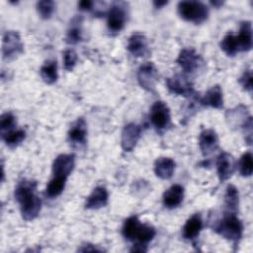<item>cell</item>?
Masks as SVG:
<instances>
[{
	"mask_svg": "<svg viewBox=\"0 0 253 253\" xmlns=\"http://www.w3.org/2000/svg\"><path fill=\"white\" fill-rule=\"evenodd\" d=\"M176 61L187 74L195 73L204 64L202 56L193 48H183L179 52Z\"/></svg>",
	"mask_w": 253,
	"mask_h": 253,
	"instance_id": "8992f818",
	"label": "cell"
},
{
	"mask_svg": "<svg viewBox=\"0 0 253 253\" xmlns=\"http://www.w3.org/2000/svg\"><path fill=\"white\" fill-rule=\"evenodd\" d=\"M177 8L180 17L187 22L202 24L209 18L208 6L200 1H181L178 3Z\"/></svg>",
	"mask_w": 253,
	"mask_h": 253,
	"instance_id": "277c9868",
	"label": "cell"
},
{
	"mask_svg": "<svg viewBox=\"0 0 253 253\" xmlns=\"http://www.w3.org/2000/svg\"><path fill=\"white\" fill-rule=\"evenodd\" d=\"M150 122L157 130H163L169 126L171 122L170 109L163 101H156L151 106L149 113Z\"/></svg>",
	"mask_w": 253,
	"mask_h": 253,
	"instance_id": "ba28073f",
	"label": "cell"
},
{
	"mask_svg": "<svg viewBox=\"0 0 253 253\" xmlns=\"http://www.w3.org/2000/svg\"><path fill=\"white\" fill-rule=\"evenodd\" d=\"M78 7L80 10L82 11H87V10H91L93 7V2L89 1V0H84V1H80L78 3Z\"/></svg>",
	"mask_w": 253,
	"mask_h": 253,
	"instance_id": "e575fe53",
	"label": "cell"
},
{
	"mask_svg": "<svg viewBox=\"0 0 253 253\" xmlns=\"http://www.w3.org/2000/svg\"><path fill=\"white\" fill-rule=\"evenodd\" d=\"M82 29H81V19L75 18L67 31L65 41L69 44H76L82 41Z\"/></svg>",
	"mask_w": 253,
	"mask_h": 253,
	"instance_id": "f1b7e54d",
	"label": "cell"
},
{
	"mask_svg": "<svg viewBox=\"0 0 253 253\" xmlns=\"http://www.w3.org/2000/svg\"><path fill=\"white\" fill-rule=\"evenodd\" d=\"M40 74L42 79L46 83V84H53L56 82L58 78V72H57V62L54 59L47 60L45 61L41 69H40Z\"/></svg>",
	"mask_w": 253,
	"mask_h": 253,
	"instance_id": "cb8c5ba5",
	"label": "cell"
},
{
	"mask_svg": "<svg viewBox=\"0 0 253 253\" xmlns=\"http://www.w3.org/2000/svg\"><path fill=\"white\" fill-rule=\"evenodd\" d=\"M201 105L206 107H211L214 109H221L223 107V95L222 89L219 85H214L211 87L204 97L199 98Z\"/></svg>",
	"mask_w": 253,
	"mask_h": 253,
	"instance_id": "e0dca14e",
	"label": "cell"
},
{
	"mask_svg": "<svg viewBox=\"0 0 253 253\" xmlns=\"http://www.w3.org/2000/svg\"><path fill=\"white\" fill-rule=\"evenodd\" d=\"M37 182L24 179L18 183L15 189V199L20 205L22 217L27 220L35 219L42 209V201L37 196Z\"/></svg>",
	"mask_w": 253,
	"mask_h": 253,
	"instance_id": "6da1fadb",
	"label": "cell"
},
{
	"mask_svg": "<svg viewBox=\"0 0 253 253\" xmlns=\"http://www.w3.org/2000/svg\"><path fill=\"white\" fill-rule=\"evenodd\" d=\"M253 170V159L250 151L245 152L239 160V173L243 177H249L252 175Z\"/></svg>",
	"mask_w": 253,
	"mask_h": 253,
	"instance_id": "f546056e",
	"label": "cell"
},
{
	"mask_svg": "<svg viewBox=\"0 0 253 253\" xmlns=\"http://www.w3.org/2000/svg\"><path fill=\"white\" fill-rule=\"evenodd\" d=\"M220 47L228 56H233L237 52H239L236 35L232 33L226 34L220 42Z\"/></svg>",
	"mask_w": 253,
	"mask_h": 253,
	"instance_id": "83f0119b",
	"label": "cell"
},
{
	"mask_svg": "<svg viewBox=\"0 0 253 253\" xmlns=\"http://www.w3.org/2000/svg\"><path fill=\"white\" fill-rule=\"evenodd\" d=\"M184 188L179 184H174L169 187L163 194L162 202L167 209L177 208L184 199Z\"/></svg>",
	"mask_w": 253,
	"mask_h": 253,
	"instance_id": "d6986e66",
	"label": "cell"
},
{
	"mask_svg": "<svg viewBox=\"0 0 253 253\" xmlns=\"http://www.w3.org/2000/svg\"><path fill=\"white\" fill-rule=\"evenodd\" d=\"M218 136L213 129L207 128L201 131L199 135V146L205 157L213 153L218 148Z\"/></svg>",
	"mask_w": 253,
	"mask_h": 253,
	"instance_id": "4fadbf2b",
	"label": "cell"
},
{
	"mask_svg": "<svg viewBox=\"0 0 253 253\" xmlns=\"http://www.w3.org/2000/svg\"><path fill=\"white\" fill-rule=\"evenodd\" d=\"M213 229L223 238L237 244L242 237L243 224L235 212H225Z\"/></svg>",
	"mask_w": 253,
	"mask_h": 253,
	"instance_id": "3957f363",
	"label": "cell"
},
{
	"mask_svg": "<svg viewBox=\"0 0 253 253\" xmlns=\"http://www.w3.org/2000/svg\"><path fill=\"white\" fill-rule=\"evenodd\" d=\"M238 204H239L238 189L234 185L229 184L226 187L225 194H224V206L226 208V212L236 213Z\"/></svg>",
	"mask_w": 253,
	"mask_h": 253,
	"instance_id": "d4e9b609",
	"label": "cell"
},
{
	"mask_svg": "<svg viewBox=\"0 0 253 253\" xmlns=\"http://www.w3.org/2000/svg\"><path fill=\"white\" fill-rule=\"evenodd\" d=\"M216 171L220 183L228 180L235 171V160L233 156L227 152L220 153L216 158Z\"/></svg>",
	"mask_w": 253,
	"mask_h": 253,
	"instance_id": "7c38bea8",
	"label": "cell"
},
{
	"mask_svg": "<svg viewBox=\"0 0 253 253\" xmlns=\"http://www.w3.org/2000/svg\"><path fill=\"white\" fill-rule=\"evenodd\" d=\"M175 165L173 159L169 157H159L154 162V173L158 178L168 180L173 176Z\"/></svg>",
	"mask_w": 253,
	"mask_h": 253,
	"instance_id": "44dd1931",
	"label": "cell"
},
{
	"mask_svg": "<svg viewBox=\"0 0 253 253\" xmlns=\"http://www.w3.org/2000/svg\"><path fill=\"white\" fill-rule=\"evenodd\" d=\"M168 2L167 1H154L153 2V4H154V6L156 7V8H161L162 6H164V5H166Z\"/></svg>",
	"mask_w": 253,
	"mask_h": 253,
	"instance_id": "8d00e7d4",
	"label": "cell"
},
{
	"mask_svg": "<svg viewBox=\"0 0 253 253\" xmlns=\"http://www.w3.org/2000/svg\"><path fill=\"white\" fill-rule=\"evenodd\" d=\"M78 251H83V252H88V251H101V249L93 246L92 244H85V245H82V247H80L78 249Z\"/></svg>",
	"mask_w": 253,
	"mask_h": 253,
	"instance_id": "d590c367",
	"label": "cell"
},
{
	"mask_svg": "<svg viewBox=\"0 0 253 253\" xmlns=\"http://www.w3.org/2000/svg\"><path fill=\"white\" fill-rule=\"evenodd\" d=\"M166 86L168 90L179 96L193 97L196 95L193 83L184 74H175L166 79Z\"/></svg>",
	"mask_w": 253,
	"mask_h": 253,
	"instance_id": "9c48e42d",
	"label": "cell"
},
{
	"mask_svg": "<svg viewBox=\"0 0 253 253\" xmlns=\"http://www.w3.org/2000/svg\"><path fill=\"white\" fill-rule=\"evenodd\" d=\"M126 48L135 57L145 56L149 51L147 38L141 33L132 34L127 40Z\"/></svg>",
	"mask_w": 253,
	"mask_h": 253,
	"instance_id": "9a60e30c",
	"label": "cell"
},
{
	"mask_svg": "<svg viewBox=\"0 0 253 253\" xmlns=\"http://www.w3.org/2000/svg\"><path fill=\"white\" fill-rule=\"evenodd\" d=\"M122 233L126 240L146 246L156 235V230L150 224L141 223L136 215H131L125 220Z\"/></svg>",
	"mask_w": 253,
	"mask_h": 253,
	"instance_id": "7a4b0ae2",
	"label": "cell"
},
{
	"mask_svg": "<svg viewBox=\"0 0 253 253\" xmlns=\"http://www.w3.org/2000/svg\"><path fill=\"white\" fill-rule=\"evenodd\" d=\"M239 51H248L252 48V25L250 21L240 24L238 35H236Z\"/></svg>",
	"mask_w": 253,
	"mask_h": 253,
	"instance_id": "7402d4cb",
	"label": "cell"
},
{
	"mask_svg": "<svg viewBox=\"0 0 253 253\" xmlns=\"http://www.w3.org/2000/svg\"><path fill=\"white\" fill-rule=\"evenodd\" d=\"M126 13L121 4H114L107 14L108 29L113 33L122 31L126 25Z\"/></svg>",
	"mask_w": 253,
	"mask_h": 253,
	"instance_id": "30bf717a",
	"label": "cell"
},
{
	"mask_svg": "<svg viewBox=\"0 0 253 253\" xmlns=\"http://www.w3.org/2000/svg\"><path fill=\"white\" fill-rule=\"evenodd\" d=\"M77 53L71 49H65L63 52V67L66 71H72L77 62Z\"/></svg>",
	"mask_w": 253,
	"mask_h": 253,
	"instance_id": "d6a6232c",
	"label": "cell"
},
{
	"mask_svg": "<svg viewBox=\"0 0 253 253\" xmlns=\"http://www.w3.org/2000/svg\"><path fill=\"white\" fill-rule=\"evenodd\" d=\"M203 228V219L200 213H194L189 217L182 228V235L186 240L194 241L198 238Z\"/></svg>",
	"mask_w": 253,
	"mask_h": 253,
	"instance_id": "2e32d148",
	"label": "cell"
},
{
	"mask_svg": "<svg viewBox=\"0 0 253 253\" xmlns=\"http://www.w3.org/2000/svg\"><path fill=\"white\" fill-rule=\"evenodd\" d=\"M75 166L74 154H59L52 163V173L55 176L67 177L73 171Z\"/></svg>",
	"mask_w": 253,
	"mask_h": 253,
	"instance_id": "5bb4252c",
	"label": "cell"
},
{
	"mask_svg": "<svg viewBox=\"0 0 253 253\" xmlns=\"http://www.w3.org/2000/svg\"><path fill=\"white\" fill-rule=\"evenodd\" d=\"M16 118L12 113H4L0 118V131L1 134L6 133L16 126Z\"/></svg>",
	"mask_w": 253,
	"mask_h": 253,
	"instance_id": "1f68e13d",
	"label": "cell"
},
{
	"mask_svg": "<svg viewBox=\"0 0 253 253\" xmlns=\"http://www.w3.org/2000/svg\"><path fill=\"white\" fill-rule=\"evenodd\" d=\"M87 136V124L83 118H78L68 130V140L72 144H84Z\"/></svg>",
	"mask_w": 253,
	"mask_h": 253,
	"instance_id": "ac0fdd59",
	"label": "cell"
},
{
	"mask_svg": "<svg viewBox=\"0 0 253 253\" xmlns=\"http://www.w3.org/2000/svg\"><path fill=\"white\" fill-rule=\"evenodd\" d=\"M140 134H141V127L133 123H129L126 125L122 130V138H121L122 148L126 152L131 151L135 147L138 139L140 138Z\"/></svg>",
	"mask_w": 253,
	"mask_h": 253,
	"instance_id": "8fae6325",
	"label": "cell"
},
{
	"mask_svg": "<svg viewBox=\"0 0 253 253\" xmlns=\"http://www.w3.org/2000/svg\"><path fill=\"white\" fill-rule=\"evenodd\" d=\"M211 5H213L215 7H219L220 5H222V2H220V1H213V2H211Z\"/></svg>",
	"mask_w": 253,
	"mask_h": 253,
	"instance_id": "74e56055",
	"label": "cell"
},
{
	"mask_svg": "<svg viewBox=\"0 0 253 253\" xmlns=\"http://www.w3.org/2000/svg\"><path fill=\"white\" fill-rule=\"evenodd\" d=\"M20 34L16 31H7L3 35L2 54L4 59H14L24 50Z\"/></svg>",
	"mask_w": 253,
	"mask_h": 253,
	"instance_id": "5b68a950",
	"label": "cell"
},
{
	"mask_svg": "<svg viewBox=\"0 0 253 253\" xmlns=\"http://www.w3.org/2000/svg\"><path fill=\"white\" fill-rule=\"evenodd\" d=\"M239 83L243 87L244 90L251 92L252 91V71L251 69H247L243 72L241 77L239 78Z\"/></svg>",
	"mask_w": 253,
	"mask_h": 253,
	"instance_id": "836d02e7",
	"label": "cell"
},
{
	"mask_svg": "<svg viewBox=\"0 0 253 253\" xmlns=\"http://www.w3.org/2000/svg\"><path fill=\"white\" fill-rule=\"evenodd\" d=\"M1 137L7 146L14 148L24 141L26 138V131L22 128H14L6 133L1 134Z\"/></svg>",
	"mask_w": 253,
	"mask_h": 253,
	"instance_id": "4316f807",
	"label": "cell"
},
{
	"mask_svg": "<svg viewBox=\"0 0 253 253\" xmlns=\"http://www.w3.org/2000/svg\"><path fill=\"white\" fill-rule=\"evenodd\" d=\"M137 82L141 88L153 93L158 79V71L153 62H145L139 66L136 74Z\"/></svg>",
	"mask_w": 253,
	"mask_h": 253,
	"instance_id": "52a82bcc",
	"label": "cell"
},
{
	"mask_svg": "<svg viewBox=\"0 0 253 253\" xmlns=\"http://www.w3.org/2000/svg\"><path fill=\"white\" fill-rule=\"evenodd\" d=\"M66 180H67V177L53 175L52 179L46 185L45 195L50 199L58 197L65 188Z\"/></svg>",
	"mask_w": 253,
	"mask_h": 253,
	"instance_id": "484cf974",
	"label": "cell"
},
{
	"mask_svg": "<svg viewBox=\"0 0 253 253\" xmlns=\"http://www.w3.org/2000/svg\"><path fill=\"white\" fill-rule=\"evenodd\" d=\"M54 2L50 1V0H42V1H39L37 3V10L39 15L41 16V18L47 20L50 19L53 12H54Z\"/></svg>",
	"mask_w": 253,
	"mask_h": 253,
	"instance_id": "4dcf8cb0",
	"label": "cell"
},
{
	"mask_svg": "<svg viewBox=\"0 0 253 253\" xmlns=\"http://www.w3.org/2000/svg\"><path fill=\"white\" fill-rule=\"evenodd\" d=\"M109 200V194L105 187L98 186L87 197L85 208L88 210H98L107 206Z\"/></svg>",
	"mask_w": 253,
	"mask_h": 253,
	"instance_id": "ffe728a7",
	"label": "cell"
},
{
	"mask_svg": "<svg viewBox=\"0 0 253 253\" xmlns=\"http://www.w3.org/2000/svg\"><path fill=\"white\" fill-rule=\"evenodd\" d=\"M249 117L250 116H248L247 114V107L243 105H239L231 110H228L225 114V118L228 125L236 127H242Z\"/></svg>",
	"mask_w": 253,
	"mask_h": 253,
	"instance_id": "603a6c76",
	"label": "cell"
}]
</instances>
